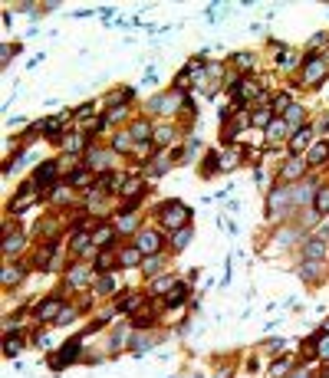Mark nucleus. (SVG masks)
Segmentation results:
<instances>
[{"label":"nucleus","mask_w":329,"mask_h":378,"mask_svg":"<svg viewBox=\"0 0 329 378\" xmlns=\"http://www.w3.org/2000/svg\"><path fill=\"white\" fill-rule=\"evenodd\" d=\"M158 220H164V227H188V220H191V211H188L185 204H178V201H168V204L158 207Z\"/></svg>","instance_id":"1"},{"label":"nucleus","mask_w":329,"mask_h":378,"mask_svg":"<svg viewBox=\"0 0 329 378\" xmlns=\"http://www.w3.org/2000/svg\"><path fill=\"white\" fill-rule=\"evenodd\" d=\"M323 76H326V59H306V69H303V82L306 86H319L323 82Z\"/></svg>","instance_id":"2"},{"label":"nucleus","mask_w":329,"mask_h":378,"mask_svg":"<svg viewBox=\"0 0 329 378\" xmlns=\"http://www.w3.org/2000/svg\"><path fill=\"white\" fill-rule=\"evenodd\" d=\"M59 313H63V299H59V296H50V299H43L36 306V316H40V319H59Z\"/></svg>","instance_id":"3"},{"label":"nucleus","mask_w":329,"mask_h":378,"mask_svg":"<svg viewBox=\"0 0 329 378\" xmlns=\"http://www.w3.org/2000/svg\"><path fill=\"white\" fill-rule=\"evenodd\" d=\"M135 247L142 250V253H158V250H162V237H158L155 230H142V234H138V243H135Z\"/></svg>","instance_id":"4"},{"label":"nucleus","mask_w":329,"mask_h":378,"mask_svg":"<svg viewBox=\"0 0 329 378\" xmlns=\"http://www.w3.org/2000/svg\"><path fill=\"white\" fill-rule=\"evenodd\" d=\"M56 168H59L56 162H43L40 168H36V171H33V184H40V188H43V184H53Z\"/></svg>","instance_id":"5"},{"label":"nucleus","mask_w":329,"mask_h":378,"mask_svg":"<svg viewBox=\"0 0 329 378\" xmlns=\"http://www.w3.org/2000/svg\"><path fill=\"white\" fill-rule=\"evenodd\" d=\"M76 358H79V339H73V342H66V346H63V355L53 358L50 365H53V368H63L66 362H76Z\"/></svg>","instance_id":"6"},{"label":"nucleus","mask_w":329,"mask_h":378,"mask_svg":"<svg viewBox=\"0 0 329 378\" xmlns=\"http://www.w3.org/2000/svg\"><path fill=\"white\" fill-rule=\"evenodd\" d=\"M286 129H290V125H286L283 119H274V122H270V125H267V138H270V145H280V138L286 135Z\"/></svg>","instance_id":"7"},{"label":"nucleus","mask_w":329,"mask_h":378,"mask_svg":"<svg viewBox=\"0 0 329 378\" xmlns=\"http://www.w3.org/2000/svg\"><path fill=\"white\" fill-rule=\"evenodd\" d=\"M286 204H290V194H286V191H274V194H270V211H267V214L276 217L280 207H286Z\"/></svg>","instance_id":"8"},{"label":"nucleus","mask_w":329,"mask_h":378,"mask_svg":"<svg viewBox=\"0 0 329 378\" xmlns=\"http://www.w3.org/2000/svg\"><path fill=\"white\" fill-rule=\"evenodd\" d=\"M326 158H329V145H326V141H319V145L309 148V164H323Z\"/></svg>","instance_id":"9"},{"label":"nucleus","mask_w":329,"mask_h":378,"mask_svg":"<svg viewBox=\"0 0 329 378\" xmlns=\"http://www.w3.org/2000/svg\"><path fill=\"white\" fill-rule=\"evenodd\" d=\"M66 286H86V270H82V267H69V273H66Z\"/></svg>","instance_id":"10"},{"label":"nucleus","mask_w":329,"mask_h":378,"mask_svg":"<svg viewBox=\"0 0 329 378\" xmlns=\"http://www.w3.org/2000/svg\"><path fill=\"white\" fill-rule=\"evenodd\" d=\"M309 138H313V129H300L296 132V138L290 141V151H300V148H306Z\"/></svg>","instance_id":"11"},{"label":"nucleus","mask_w":329,"mask_h":378,"mask_svg":"<svg viewBox=\"0 0 329 378\" xmlns=\"http://www.w3.org/2000/svg\"><path fill=\"white\" fill-rule=\"evenodd\" d=\"M300 174H303V162H300V158H290L286 168H283V178H286V181H296Z\"/></svg>","instance_id":"12"},{"label":"nucleus","mask_w":329,"mask_h":378,"mask_svg":"<svg viewBox=\"0 0 329 378\" xmlns=\"http://www.w3.org/2000/svg\"><path fill=\"white\" fill-rule=\"evenodd\" d=\"M23 250V234H10V237H7V243H3V253H7V257H13V253H20Z\"/></svg>","instance_id":"13"},{"label":"nucleus","mask_w":329,"mask_h":378,"mask_svg":"<svg viewBox=\"0 0 329 378\" xmlns=\"http://www.w3.org/2000/svg\"><path fill=\"white\" fill-rule=\"evenodd\" d=\"M313 204H316V214H329V188H319Z\"/></svg>","instance_id":"14"},{"label":"nucleus","mask_w":329,"mask_h":378,"mask_svg":"<svg viewBox=\"0 0 329 378\" xmlns=\"http://www.w3.org/2000/svg\"><path fill=\"white\" fill-rule=\"evenodd\" d=\"M178 102V96L175 99H164V96H158V99H152V102H148V112H168V108L175 106Z\"/></svg>","instance_id":"15"},{"label":"nucleus","mask_w":329,"mask_h":378,"mask_svg":"<svg viewBox=\"0 0 329 378\" xmlns=\"http://www.w3.org/2000/svg\"><path fill=\"white\" fill-rule=\"evenodd\" d=\"M138 260H142V250H138V247H129V250H122V253H119V263H125V267L138 263Z\"/></svg>","instance_id":"16"},{"label":"nucleus","mask_w":329,"mask_h":378,"mask_svg":"<svg viewBox=\"0 0 329 378\" xmlns=\"http://www.w3.org/2000/svg\"><path fill=\"white\" fill-rule=\"evenodd\" d=\"M188 299V286H175V290L168 293V306H181Z\"/></svg>","instance_id":"17"},{"label":"nucleus","mask_w":329,"mask_h":378,"mask_svg":"<svg viewBox=\"0 0 329 378\" xmlns=\"http://www.w3.org/2000/svg\"><path fill=\"white\" fill-rule=\"evenodd\" d=\"M286 125H303V108H300V106L286 108Z\"/></svg>","instance_id":"18"},{"label":"nucleus","mask_w":329,"mask_h":378,"mask_svg":"<svg viewBox=\"0 0 329 378\" xmlns=\"http://www.w3.org/2000/svg\"><path fill=\"white\" fill-rule=\"evenodd\" d=\"M300 276H303V280H316V276H319V263H316V260H313V263H303V267H300Z\"/></svg>","instance_id":"19"},{"label":"nucleus","mask_w":329,"mask_h":378,"mask_svg":"<svg viewBox=\"0 0 329 378\" xmlns=\"http://www.w3.org/2000/svg\"><path fill=\"white\" fill-rule=\"evenodd\" d=\"M3 349H7V355L13 358V355H17V352H20V349H23V339H17V335L10 332V335H7V346H3Z\"/></svg>","instance_id":"20"},{"label":"nucleus","mask_w":329,"mask_h":378,"mask_svg":"<svg viewBox=\"0 0 329 378\" xmlns=\"http://www.w3.org/2000/svg\"><path fill=\"white\" fill-rule=\"evenodd\" d=\"M138 306H142V296H129V299H122V302H119L122 313H135Z\"/></svg>","instance_id":"21"},{"label":"nucleus","mask_w":329,"mask_h":378,"mask_svg":"<svg viewBox=\"0 0 329 378\" xmlns=\"http://www.w3.org/2000/svg\"><path fill=\"white\" fill-rule=\"evenodd\" d=\"M109 240H112V227H102V230H96V234H92V243H96V247H99V243L106 247Z\"/></svg>","instance_id":"22"},{"label":"nucleus","mask_w":329,"mask_h":378,"mask_svg":"<svg viewBox=\"0 0 329 378\" xmlns=\"http://www.w3.org/2000/svg\"><path fill=\"white\" fill-rule=\"evenodd\" d=\"M270 115H274V108H260V112L253 115V125H260V129H263V125H270V122H274Z\"/></svg>","instance_id":"23"},{"label":"nucleus","mask_w":329,"mask_h":378,"mask_svg":"<svg viewBox=\"0 0 329 378\" xmlns=\"http://www.w3.org/2000/svg\"><path fill=\"white\" fill-rule=\"evenodd\" d=\"M276 63H280V69H293V66H296V56L290 53V50H283V53H280V59H276Z\"/></svg>","instance_id":"24"},{"label":"nucleus","mask_w":329,"mask_h":378,"mask_svg":"<svg viewBox=\"0 0 329 378\" xmlns=\"http://www.w3.org/2000/svg\"><path fill=\"white\" fill-rule=\"evenodd\" d=\"M17 280H23V270H17V267H7V273H3V283H7V286H13Z\"/></svg>","instance_id":"25"},{"label":"nucleus","mask_w":329,"mask_h":378,"mask_svg":"<svg viewBox=\"0 0 329 378\" xmlns=\"http://www.w3.org/2000/svg\"><path fill=\"white\" fill-rule=\"evenodd\" d=\"M89 243H92V237H86V234H76V237H73V250H76V253H82Z\"/></svg>","instance_id":"26"},{"label":"nucleus","mask_w":329,"mask_h":378,"mask_svg":"<svg viewBox=\"0 0 329 378\" xmlns=\"http://www.w3.org/2000/svg\"><path fill=\"white\" fill-rule=\"evenodd\" d=\"M316 355L319 358H329V332L319 335V346H316Z\"/></svg>","instance_id":"27"},{"label":"nucleus","mask_w":329,"mask_h":378,"mask_svg":"<svg viewBox=\"0 0 329 378\" xmlns=\"http://www.w3.org/2000/svg\"><path fill=\"white\" fill-rule=\"evenodd\" d=\"M270 372H274V378L286 375V372H290V358H280V362H274V368H270Z\"/></svg>","instance_id":"28"},{"label":"nucleus","mask_w":329,"mask_h":378,"mask_svg":"<svg viewBox=\"0 0 329 378\" xmlns=\"http://www.w3.org/2000/svg\"><path fill=\"white\" fill-rule=\"evenodd\" d=\"M218 171V155H208V162L201 164V174H214Z\"/></svg>","instance_id":"29"},{"label":"nucleus","mask_w":329,"mask_h":378,"mask_svg":"<svg viewBox=\"0 0 329 378\" xmlns=\"http://www.w3.org/2000/svg\"><path fill=\"white\" fill-rule=\"evenodd\" d=\"M188 240H191V227H181V234H175V247L181 250L188 243Z\"/></svg>","instance_id":"30"},{"label":"nucleus","mask_w":329,"mask_h":378,"mask_svg":"<svg viewBox=\"0 0 329 378\" xmlns=\"http://www.w3.org/2000/svg\"><path fill=\"white\" fill-rule=\"evenodd\" d=\"M306 257H313V260H319V257H323V243H319V240L306 243Z\"/></svg>","instance_id":"31"},{"label":"nucleus","mask_w":329,"mask_h":378,"mask_svg":"<svg viewBox=\"0 0 329 378\" xmlns=\"http://www.w3.org/2000/svg\"><path fill=\"white\" fill-rule=\"evenodd\" d=\"M112 148H115V151H129V148H132V135H119Z\"/></svg>","instance_id":"32"},{"label":"nucleus","mask_w":329,"mask_h":378,"mask_svg":"<svg viewBox=\"0 0 329 378\" xmlns=\"http://www.w3.org/2000/svg\"><path fill=\"white\" fill-rule=\"evenodd\" d=\"M112 263H115V257H112V253H102V257H99V260H96V267H99V270H102V273L109 270Z\"/></svg>","instance_id":"33"},{"label":"nucleus","mask_w":329,"mask_h":378,"mask_svg":"<svg viewBox=\"0 0 329 378\" xmlns=\"http://www.w3.org/2000/svg\"><path fill=\"white\" fill-rule=\"evenodd\" d=\"M168 286H175V276H162V280H155V293H164Z\"/></svg>","instance_id":"34"},{"label":"nucleus","mask_w":329,"mask_h":378,"mask_svg":"<svg viewBox=\"0 0 329 378\" xmlns=\"http://www.w3.org/2000/svg\"><path fill=\"white\" fill-rule=\"evenodd\" d=\"M158 267H162V257H155V260H145V263H142V270L148 273V276H155L152 270H158Z\"/></svg>","instance_id":"35"},{"label":"nucleus","mask_w":329,"mask_h":378,"mask_svg":"<svg viewBox=\"0 0 329 378\" xmlns=\"http://www.w3.org/2000/svg\"><path fill=\"white\" fill-rule=\"evenodd\" d=\"M148 122H138V125H135V129H132V135H135V138H148Z\"/></svg>","instance_id":"36"},{"label":"nucleus","mask_w":329,"mask_h":378,"mask_svg":"<svg viewBox=\"0 0 329 378\" xmlns=\"http://www.w3.org/2000/svg\"><path fill=\"white\" fill-rule=\"evenodd\" d=\"M119 230H135V217H119Z\"/></svg>","instance_id":"37"},{"label":"nucleus","mask_w":329,"mask_h":378,"mask_svg":"<svg viewBox=\"0 0 329 378\" xmlns=\"http://www.w3.org/2000/svg\"><path fill=\"white\" fill-rule=\"evenodd\" d=\"M237 66H241V69H250V66H253V56L250 53H241V56H237Z\"/></svg>","instance_id":"38"},{"label":"nucleus","mask_w":329,"mask_h":378,"mask_svg":"<svg viewBox=\"0 0 329 378\" xmlns=\"http://www.w3.org/2000/svg\"><path fill=\"white\" fill-rule=\"evenodd\" d=\"M155 138H158V145H168V138H171V129H158V132H155Z\"/></svg>","instance_id":"39"},{"label":"nucleus","mask_w":329,"mask_h":378,"mask_svg":"<svg viewBox=\"0 0 329 378\" xmlns=\"http://www.w3.org/2000/svg\"><path fill=\"white\" fill-rule=\"evenodd\" d=\"M96 290H99V293H109V290H112V280H109V276H102V280L96 283Z\"/></svg>","instance_id":"40"},{"label":"nucleus","mask_w":329,"mask_h":378,"mask_svg":"<svg viewBox=\"0 0 329 378\" xmlns=\"http://www.w3.org/2000/svg\"><path fill=\"white\" fill-rule=\"evenodd\" d=\"M66 145H69V151H79V148H82V138L73 135V138H66Z\"/></svg>","instance_id":"41"},{"label":"nucleus","mask_w":329,"mask_h":378,"mask_svg":"<svg viewBox=\"0 0 329 378\" xmlns=\"http://www.w3.org/2000/svg\"><path fill=\"white\" fill-rule=\"evenodd\" d=\"M274 106H276V108H286V106H290V96H276Z\"/></svg>","instance_id":"42"},{"label":"nucleus","mask_w":329,"mask_h":378,"mask_svg":"<svg viewBox=\"0 0 329 378\" xmlns=\"http://www.w3.org/2000/svg\"><path fill=\"white\" fill-rule=\"evenodd\" d=\"M293 378H306V375H303V372H296V375H293Z\"/></svg>","instance_id":"43"},{"label":"nucleus","mask_w":329,"mask_h":378,"mask_svg":"<svg viewBox=\"0 0 329 378\" xmlns=\"http://www.w3.org/2000/svg\"><path fill=\"white\" fill-rule=\"evenodd\" d=\"M323 332H329V319H326V325H323Z\"/></svg>","instance_id":"44"}]
</instances>
